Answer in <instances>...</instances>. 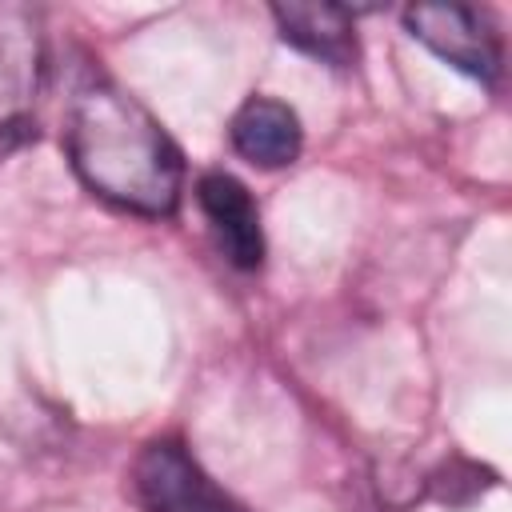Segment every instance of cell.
<instances>
[{"label":"cell","instance_id":"cell-3","mask_svg":"<svg viewBox=\"0 0 512 512\" xmlns=\"http://www.w3.org/2000/svg\"><path fill=\"white\" fill-rule=\"evenodd\" d=\"M404 28L408 36H416L424 48H432L444 64H452L456 72L480 80V84H496L504 72V44L496 24L468 4H416L404 8Z\"/></svg>","mask_w":512,"mask_h":512},{"label":"cell","instance_id":"cell-5","mask_svg":"<svg viewBox=\"0 0 512 512\" xmlns=\"http://www.w3.org/2000/svg\"><path fill=\"white\" fill-rule=\"evenodd\" d=\"M196 204L224 260L240 272H256L264 264V228L252 192L228 172H204L196 180Z\"/></svg>","mask_w":512,"mask_h":512},{"label":"cell","instance_id":"cell-1","mask_svg":"<svg viewBox=\"0 0 512 512\" xmlns=\"http://www.w3.org/2000/svg\"><path fill=\"white\" fill-rule=\"evenodd\" d=\"M64 152L80 184L132 216H172L184 160L164 124L116 80L88 72L64 108Z\"/></svg>","mask_w":512,"mask_h":512},{"label":"cell","instance_id":"cell-6","mask_svg":"<svg viewBox=\"0 0 512 512\" xmlns=\"http://www.w3.org/2000/svg\"><path fill=\"white\" fill-rule=\"evenodd\" d=\"M228 140L256 168H284L300 156L304 128H300V116L284 100L248 96L228 124Z\"/></svg>","mask_w":512,"mask_h":512},{"label":"cell","instance_id":"cell-4","mask_svg":"<svg viewBox=\"0 0 512 512\" xmlns=\"http://www.w3.org/2000/svg\"><path fill=\"white\" fill-rule=\"evenodd\" d=\"M40 16L24 4H0V152L8 136H24L40 84Z\"/></svg>","mask_w":512,"mask_h":512},{"label":"cell","instance_id":"cell-7","mask_svg":"<svg viewBox=\"0 0 512 512\" xmlns=\"http://www.w3.org/2000/svg\"><path fill=\"white\" fill-rule=\"evenodd\" d=\"M272 20L280 40L332 68L356 60V12L344 4H272Z\"/></svg>","mask_w":512,"mask_h":512},{"label":"cell","instance_id":"cell-2","mask_svg":"<svg viewBox=\"0 0 512 512\" xmlns=\"http://www.w3.org/2000/svg\"><path fill=\"white\" fill-rule=\"evenodd\" d=\"M132 488L144 512H248L224 492L180 440H152L132 464Z\"/></svg>","mask_w":512,"mask_h":512}]
</instances>
